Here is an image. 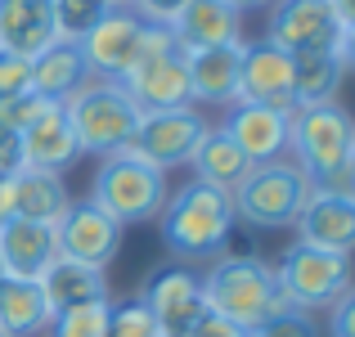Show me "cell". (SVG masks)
Listing matches in <instances>:
<instances>
[{"label": "cell", "instance_id": "cell-16", "mask_svg": "<svg viewBox=\"0 0 355 337\" xmlns=\"http://www.w3.org/2000/svg\"><path fill=\"white\" fill-rule=\"evenodd\" d=\"M59 261V234L54 225L9 216L0 225V266L9 279H41Z\"/></svg>", "mask_w": 355, "mask_h": 337}, {"label": "cell", "instance_id": "cell-10", "mask_svg": "<svg viewBox=\"0 0 355 337\" xmlns=\"http://www.w3.org/2000/svg\"><path fill=\"white\" fill-rule=\"evenodd\" d=\"M266 41H275L279 50H288V54L338 50L342 18L333 14L329 0H275V5H270Z\"/></svg>", "mask_w": 355, "mask_h": 337}, {"label": "cell", "instance_id": "cell-39", "mask_svg": "<svg viewBox=\"0 0 355 337\" xmlns=\"http://www.w3.org/2000/svg\"><path fill=\"white\" fill-rule=\"evenodd\" d=\"M338 54H342V68H347V72H355V23H351V27H342Z\"/></svg>", "mask_w": 355, "mask_h": 337}, {"label": "cell", "instance_id": "cell-29", "mask_svg": "<svg viewBox=\"0 0 355 337\" xmlns=\"http://www.w3.org/2000/svg\"><path fill=\"white\" fill-rule=\"evenodd\" d=\"M104 14V0H54V32H59V41H81Z\"/></svg>", "mask_w": 355, "mask_h": 337}, {"label": "cell", "instance_id": "cell-14", "mask_svg": "<svg viewBox=\"0 0 355 337\" xmlns=\"http://www.w3.org/2000/svg\"><path fill=\"white\" fill-rule=\"evenodd\" d=\"M126 95L135 99L139 112H166V108H184L193 104V90H189V63H184V50L171 45L166 54L139 63L121 77Z\"/></svg>", "mask_w": 355, "mask_h": 337}, {"label": "cell", "instance_id": "cell-19", "mask_svg": "<svg viewBox=\"0 0 355 337\" xmlns=\"http://www.w3.org/2000/svg\"><path fill=\"white\" fill-rule=\"evenodd\" d=\"M171 36L184 54H198V50H211V45L243 41V18L225 0H189V5L175 14Z\"/></svg>", "mask_w": 355, "mask_h": 337}, {"label": "cell", "instance_id": "cell-36", "mask_svg": "<svg viewBox=\"0 0 355 337\" xmlns=\"http://www.w3.org/2000/svg\"><path fill=\"white\" fill-rule=\"evenodd\" d=\"M184 337H252L248 329H239V324H230L225 315H216V311H202L198 315V324H193Z\"/></svg>", "mask_w": 355, "mask_h": 337}, {"label": "cell", "instance_id": "cell-42", "mask_svg": "<svg viewBox=\"0 0 355 337\" xmlns=\"http://www.w3.org/2000/svg\"><path fill=\"white\" fill-rule=\"evenodd\" d=\"M5 279H9V275H5V266H0V288H5Z\"/></svg>", "mask_w": 355, "mask_h": 337}, {"label": "cell", "instance_id": "cell-11", "mask_svg": "<svg viewBox=\"0 0 355 337\" xmlns=\"http://www.w3.org/2000/svg\"><path fill=\"white\" fill-rule=\"evenodd\" d=\"M234 104H266L279 112H293V54L275 41H243L239 59V95Z\"/></svg>", "mask_w": 355, "mask_h": 337}, {"label": "cell", "instance_id": "cell-18", "mask_svg": "<svg viewBox=\"0 0 355 337\" xmlns=\"http://www.w3.org/2000/svg\"><path fill=\"white\" fill-rule=\"evenodd\" d=\"M81 157L77 148V130H72L63 104H50L32 126L23 130V166L27 171H54L63 175L72 162Z\"/></svg>", "mask_w": 355, "mask_h": 337}, {"label": "cell", "instance_id": "cell-22", "mask_svg": "<svg viewBox=\"0 0 355 337\" xmlns=\"http://www.w3.org/2000/svg\"><path fill=\"white\" fill-rule=\"evenodd\" d=\"M90 77H95V72H90V63H86V54H81L77 41H54L50 50H41L32 59V90L45 95L50 104L72 99Z\"/></svg>", "mask_w": 355, "mask_h": 337}, {"label": "cell", "instance_id": "cell-40", "mask_svg": "<svg viewBox=\"0 0 355 337\" xmlns=\"http://www.w3.org/2000/svg\"><path fill=\"white\" fill-rule=\"evenodd\" d=\"M230 9H234V14L243 18V14H257V9H266V5H275V0H225Z\"/></svg>", "mask_w": 355, "mask_h": 337}, {"label": "cell", "instance_id": "cell-20", "mask_svg": "<svg viewBox=\"0 0 355 337\" xmlns=\"http://www.w3.org/2000/svg\"><path fill=\"white\" fill-rule=\"evenodd\" d=\"M54 41H59V32H54V0H0V45L5 50L36 59Z\"/></svg>", "mask_w": 355, "mask_h": 337}, {"label": "cell", "instance_id": "cell-32", "mask_svg": "<svg viewBox=\"0 0 355 337\" xmlns=\"http://www.w3.org/2000/svg\"><path fill=\"white\" fill-rule=\"evenodd\" d=\"M23 90H32V59L0 45V99L23 95Z\"/></svg>", "mask_w": 355, "mask_h": 337}, {"label": "cell", "instance_id": "cell-21", "mask_svg": "<svg viewBox=\"0 0 355 337\" xmlns=\"http://www.w3.org/2000/svg\"><path fill=\"white\" fill-rule=\"evenodd\" d=\"M239 59H243V41L184 54V63H189L193 104H216V108L234 104V95H239Z\"/></svg>", "mask_w": 355, "mask_h": 337}, {"label": "cell", "instance_id": "cell-37", "mask_svg": "<svg viewBox=\"0 0 355 337\" xmlns=\"http://www.w3.org/2000/svg\"><path fill=\"white\" fill-rule=\"evenodd\" d=\"M333 320H329V333L333 337H355V284L347 288V293L338 297V302L329 306Z\"/></svg>", "mask_w": 355, "mask_h": 337}, {"label": "cell", "instance_id": "cell-25", "mask_svg": "<svg viewBox=\"0 0 355 337\" xmlns=\"http://www.w3.org/2000/svg\"><path fill=\"white\" fill-rule=\"evenodd\" d=\"M36 284H41V293H45V302H50L54 315L68 311V306H81V302H99V297H108L104 270L81 266V261H68V257H59L41 279H36Z\"/></svg>", "mask_w": 355, "mask_h": 337}, {"label": "cell", "instance_id": "cell-3", "mask_svg": "<svg viewBox=\"0 0 355 337\" xmlns=\"http://www.w3.org/2000/svg\"><path fill=\"white\" fill-rule=\"evenodd\" d=\"M63 112H68L72 130H77V148L90 157H108V153L130 148L139 117H144L135 108V99L126 95V86L108 77H90L72 99H63Z\"/></svg>", "mask_w": 355, "mask_h": 337}, {"label": "cell", "instance_id": "cell-24", "mask_svg": "<svg viewBox=\"0 0 355 337\" xmlns=\"http://www.w3.org/2000/svg\"><path fill=\"white\" fill-rule=\"evenodd\" d=\"M342 77V54L338 50H302L293 54V104L297 108H315V104H333Z\"/></svg>", "mask_w": 355, "mask_h": 337}, {"label": "cell", "instance_id": "cell-4", "mask_svg": "<svg viewBox=\"0 0 355 337\" xmlns=\"http://www.w3.org/2000/svg\"><path fill=\"white\" fill-rule=\"evenodd\" d=\"M90 202L104 207L121 230L126 225H148L162 216L166 202V171H157L153 162L135 157L130 148L99 157V171L90 180Z\"/></svg>", "mask_w": 355, "mask_h": 337}, {"label": "cell", "instance_id": "cell-23", "mask_svg": "<svg viewBox=\"0 0 355 337\" xmlns=\"http://www.w3.org/2000/svg\"><path fill=\"white\" fill-rule=\"evenodd\" d=\"M189 166H193V180L211 184V189H225V193H234L239 184L248 180V171H252V162L239 153L234 139H230L220 126L202 130V139H198V148H193Z\"/></svg>", "mask_w": 355, "mask_h": 337}, {"label": "cell", "instance_id": "cell-1", "mask_svg": "<svg viewBox=\"0 0 355 337\" xmlns=\"http://www.w3.org/2000/svg\"><path fill=\"white\" fill-rule=\"evenodd\" d=\"M202 302H207V311L225 315L230 324H239L248 333L261 329L266 320H275V315L297 311L288 302V293L279 288L275 266L261 257H243V252H220L207 266V275H202Z\"/></svg>", "mask_w": 355, "mask_h": 337}, {"label": "cell", "instance_id": "cell-41", "mask_svg": "<svg viewBox=\"0 0 355 337\" xmlns=\"http://www.w3.org/2000/svg\"><path fill=\"white\" fill-rule=\"evenodd\" d=\"M108 9H135V0H104Z\"/></svg>", "mask_w": 355, "mask_h": 337}, {"label": "cell", "instance_id": "cell-31", "mask_svg": "<svg viewBox=\"0 0 355 337\" xmlns=\"http://www.w3.org/2000/svg\"><path fill=\"white\" fill-rule=\"evenodd\" d=\"M50 108V99L45 95H36V90H23V95H9V99H0V126H9V130H18L23 135L27 126H32L41 112Z\"/></svg>", "mask_w": 355, "mask_h": 337}, {"label": "cell", "instance_id": "cell-28", "mask_svg": "<svg viewBox=\"0 0 355 337\" xmlns=\"http://www.w3.org/2000/svg\"><path fill=\"white\" fill-rule=\"evenodd\" d=\"M108 315H113V302L99 297V302H81V306H68L50 320V333L54 337H108Z\"/></svg>", "mask_w": 355, "mask_h": 337}, {"label": "cell", "instance_id": "cell-7", "mask_svg": "<svg viewBox=\"0 0 355 337\" xmlns=\"http://www.w3.org/2000/svg\"><path fill=\"white\" fill-rule=\"evenodd\" d=\"M279 288L297 311H329L342 293L351 288V257L329 248H311V243H293L275 266Z\"/></svg>", "mask_w": 355, "mask_h": 337}, {"label": "cell", "instance_id": "cell-12", "mask_svg": "<svg viewBox=\"0 0 355 337\" xmlns=\"http://www.w3.org/2000/svg\"><path fill=\"white\" fill-rule=\"evenodd\" d=\"M144 27L148 23L135 9H108V14L77 41L81 54H86V63H90V72H95V77H108V81H121L130 72V63H135V54H139Z\"/></svg>", "mask_w": 355, "mask_h": 337}, {"label": "cell", "instance_id": "cell-9", "mask_svg": "<svg viewBox=\"0 0 355 337\" xmlns=\"http://www.w3.org/2000/svg\"><path fill=\"white\" fill-rule=\"evenodd\" d=\"M139 302L157 320L162 337H184L198 324V315L207 311V302H202V275H193L184 266H157L144 279V288H139Z\"/></svg>", "mask_w": 355, "mask_h": 337}, {"label": "cell", "instance_id": "cell-35", "mask_svg": "<svg viewBox=\"0 0 355 337\" xmlns=\"http://www.w3.org/2000/svg\"><path fill=\"white\" fill-rule=\"evenodd\" d=\"M184 5H189V0H135V14L153 27H171Z\"/></svg>", "mask_w": 355, "mask_h": 337}, {"label": "cell", "instance_id": "cell-17", "mask_svg": "<svg viewBox=\"0 0 355 337\" xmlns=\"http://www.w3.org/2000/svg\"><path fill=\"white\" fill-rule=\"evenodd\" d=\"M297 243H311V248H329L351 257L355 252V198H342V193H324L311 189L302 216H297Z\"/></svg>", "mask_w": 355, "mask_h": 337}, {"label": "cell", "instance_id": "cell-43", "mask_svg": "<svg viewBox=\"0 0 355 337\" xmlns=\"http://www.w3.org/2000/svg\"><path fill=\"white\" fill-rule=\"evenodd\" d=\"M0 337H9V333H5V329H0Z\"/></svg>", "mask_w": 355, "mask_h": 337}, {"label": "cell", "instance_id": "cell-5", "mask_svg": "<svg viewBox=\"0 0 355 337\" xmlns=\"http://www.w3.org/2000/svg\"><path fill=\"white\" fill-rule=\"evenodd\" d=\"M315 180L297 162H261L234 189V216L252 230H293Z\"/></svg>", "mask_w": 355, "mask_h": 337}, {"label": "cell", "instance_id": "cell-13", "mask_svg": "<svg viewBox=\"0 0 355 337\" xmlns=\"http://www.w3.org/2000/svg\"><path fill=\"white\" fill-rule=\"evenodd\" d=\"M54 234H59V257L95 266V270H104L121 248V225L108 216L104 207H95L90 198L72 202V207L63 211V221L54 225Z\"/></svg>", "mask_w": 355, "mask_h": 337}, {"label": "cell", "instance_id": "cell-30", "mask_svg": "<svg viewBox=\"0 0 355 337\" xmlns=\"http://www.w3.org/2000/svg\"><path fill=\"white\" fill-rule=\"evenodd\" d=\"M108 337H162V333H157V320L148 315V306L139 302V297H130V302L113 306V315H108Z\"/></svg>", "mask_w": 355, "mask_h": 337}, {"label": "cell", "instance_id": "cell-26", "mask_svg": "<svg viewBox=\"0 0 355 337\" xmlns=\"http://www.w3.org/2000/svg\"><path fill=\"white\" fill-rule=\"evenodd\" d=\"M68 207H72V198H68L63 175H54V171H27V166L14 175V216L41 221V225H59Z\"/></svg>", "mask_w": 355, "mask_h": 337}, {"label": "cell", "instance_id": "cell-34", "mask_svg": "<svg viewBox=\"0 0 355 337\" xmlns=\"http://www.w3.org/2000/svg\"><path fill=\"white\" fill-rule=\"evenodd\" d=\"M23 171V135L9 126H0V180Z\"/></svg>", "mask_w": 355, "mask_h": 337}, {"label": "cell", "instance_id": "cell-2", "mask_svg": "<svg viewBox=\"0 0 355 337\" xmlns=\"http://www.w3.org/2000/svg\"><path fill=\"white\" fill-rule=\"evenodd\" d=\"M162 243L171 257L180 261H216L230 248V234H234V193L211 189L202 180L180 184L175 193H166L162 202Z\"/></svg>", "mask_w": 355, "mask_h": 337}, {"label": "cell", "instance_id": "cell-38", "mask_svg": "<svg viewBox=\"0 0 355 337\" xmlns=\"http://www.w3.org/2000/svg\"><path fill=\"white\" fill-rule=\"evenodd\" d=\"M315 189H324V193H342V198H355V166H333L329 175H320L315 180Z\"/></svg>", "mask_w": 355, "mask_h": 337}, {"label": "cell", "instance_id": "cell-33", "mask_svg": "<svg viewBox=\"0 0 355 337\" xmlns=\"http://www.w3.org/2000/svg\"><path fill=\"white\" fill-rule=\"evenodd\" d=\"M252 337H320V329H315V320L306 311H288V315L266 320L261 329H252Z\"/></svg>", "mask_w": 355, "mask_h": 337}, {"label": "cell", "instance_id": "cell-15", "mask_svg": "<svg viewBox=\"0 0 355 337\" xmlns=\"http://www.w3.org/2000/svg\"><path fill=\"white\" fill-rule=\"evenodd\" d=\"M288 121H293V112H279L266 104H230L220 130L234 139V148L252 166H261V162H279L288 153Z\"/></svg>", "mask_w": 355, "mask_h": 337}, {"label": "cell", "instance_id": "cell-6", "mask_svg": "<svg viewBox=\"0 0 355 337\" xmlns=\"http://www.w3.org/2000/svg\"><path fill=\"white\" fill-rule=\"evenodd\" d=\"M288 153L311 180L329 175L333 166H347L355 157V117L338 104L293 108L288 121Z\"/></svg>", "mask_w": 355, "mask_h": 337}, {"label": "cell", "instance_id": "cell-8", "mask_svg": "<svg viewBox=\"0 0 355 337\" xmlns=\"http://www.w3.org/2000/svg\"><path fill=\"white\" fill-rule=\"evenodd\" d=\"M202 130H207V117L198 112V104L166 108V112H144L135 139H130V153L144 157V162H153L157 171H166V166H189Z\"/></svg>", "mask_w": 355, "mask_h": 337}, {"label": "cell", "instance_id": "cell-27", "mask_svg": "<svg viewBox=\"0 0 355 337\" xmlns=\"http://www.w3.org/2000/svg\"><path fill=\"white\" fill-rule=\"evenodd\" d=\"M50 320L54 311L36 279H5V288H0V329L9 337H36L50 329Z\"/></svg>", "mask_w": 355, "mask_h": 337}, {"label": "cell", "instance_id": "cell-44", "mask_svg": "<svg viewBox=\"0 0 355 337\" xmlns=\"http://www.w3.org/2000/svg\"><path fill=\"white\" fill-rule=\"evenodd\" d=\"M351 166H355V157H351Z\"/></svg>", "mask_w": 355, "mask_h": 337}]
</instances>
